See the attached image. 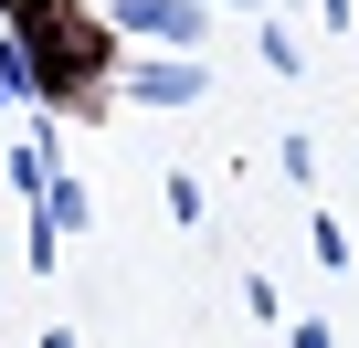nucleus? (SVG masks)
I'll list each match as a JSON object with an SVG mask.
<instances>
[{
  "label": "nucleus",
  "instance_id": "8",
  "mask_svg": "<svg viewBox=\"0 0 359 348\" xmlns=\"http://www.w3.org/2000/svg\"><path fill=\"white\" fill-rule=\"evenodd\" d=\"M11 106H22V85H11V64H0V116H11Z\"/></svg>",
  "mask_w": 359,
  "mask_h": 348
},
{
  "label": "nucleus",
  "instance_id": "7",
  "mask_svg": "<svg viewBox=\"0 0 359 348\" xmlns=\"http://www.w3.org/2000/svg\"><path fill=\"white\" fill-rule=\"evenodd\" d=\"M317 11H327V32H348V22H359V0H317Z\"/></svg>",
  "mask_w": 359,
  "mask_h": 348
},
{
  "label": "nucleus",
  "instance_id": "2",
  "mask_svg": "<svg viewBox=\"0 0 359 348\" xmlns=\"http://www.w3.org/2000/svg\"><path fill=\"white\" fill-rule=\"evenodd\" d=\"M106 32H127V43H169V53H201L212 0H116V11H106Z\"/></svg>",
  "mask_w": 359,
  "mask_h": 348
},
{
  "label": "nucleus",
  "instance_id": "5",
  "mask_svg": "<svg viewBox=\"0 0 359 348\" xmlns=\"http://www.w3.org/2000/svg\"><path fill=\"white\" fill-rule=\"evenodd\" d=\"M254 53H264L275 74H306V53H296V32H285V22H264V43H254Z\"/></svg>",
  "mask_w": 359,
  "mask_h": 348
},
{
  "label": "nucleus",
  "instance_id": "1",
  "mask_svg": "<svg viewBox=\"0 0 359 348\" xmlns=\"http://www.w3.org/2000/svg\"><path fill=\"white\" fill-rule=\"evenodd\" d=\"M0 64H11L22 106H43V116H64V106H74L95 74H106V53H95V22L53 11V0H0Z\"/></svg>",
  "mask_w": 359,
  "mask_h": 348
},
{
  "label": "nucleus",
  "instance_id": "9",
  "mask_svg": "<svg viewBox=\"0 0 359 348\" xmlns=\"http://www.w3.org/2000/svg\"><path fill=\"white\" fill-rule=\"evenodd\" d=\"M212 11H275V0H212Z\"/></svg>",
  "mask_w": 359,
  "mask_h": 348
},
{
  "label": "nucleus",
  "instance_id": "3",
  "mask_svg": "<svg viewBox=\"0 0 359 348\" xmlns=\"http://www.w3.org/2000/svg\"><path fill=\"white\" fill-rule=\"evenodd\" d=\"M201 85H212L201 53H137V64H127V95H137V106H201Z\"/></svg>",
  "mask_w": 359,
  "mask_h": 348
},
{
  "label": "nucleus",
  "instance_id": "4",
  "mask_svg": "<svg viewBox=\"0 0 359 348\" xmlns=\"http://www.w3.org/2000/svg\"><path fill=\"white\" fill-rule=\"evenodd\" d=\"M11 169H22V190H43L53 169H64V148H53V127H43V137H22V158H11Z\"/></svg>",
  "mask_w": 359,
  "mask_h": 348
},
{
  "label": "nucleus",
  "instance_id": "10",
  "mask_svg": "<svg viewBox=\"0 0 359 348\" xmlns=\"http://www.w3.org/2000/svg\"><path fill=\"white\" fill-rule=\"evenodd\" d=\"M43 348H74V337H64V327H53V337H43Z\"/></svg>",
  "mask_w": 359,
  "mask_h": 348
},
{
  "label": "nucleus",
  "instance_id": "6",
  "mask_svg": "<svg viewBox=\"0 0 359 348\" xmlns=\"http://www.w3.org/2000/svg\"><path fill=\"white\" fill-rule=\"evenodd\" d=\"M285 348H338V337H327L317 316H296V327H285Z\"/></svg>",
  "mask_w": 359,
  "mask_h": 348
}]
</instances>
